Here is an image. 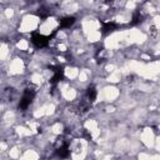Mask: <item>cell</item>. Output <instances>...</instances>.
Wrapping results in <instances>:
<instances>
[{
  "instance_id": "cell-4",
  "label": "cell",
  "mask_w": 160,
  "mask_h": 160,
  "mask_svg": "<svg viewBox=\"0 0 160 160\" xmlns=\"http://www.w3.org/2000/svg\"><path fill=\"white\" fill-rule=\"evenodd\" d=\"M70 154V150H69V145L68 142H62L58 149H56V155L60 158V159H66Z\"/></svg>"
},
{
  "instance_id": "cell-5",
  "label": "cell",
  "mask_w": 160,
  "mask_h": 160,
  "mask_svg": "<svg viewBox=\"0 0 160 160\" xmlns=\"http://www.w3.org/2000/svg\"><path fill=\"white\" fill-rule=\"evenodd\" d=\"M118 28V25L114 21H104L102 22V28H101V32L102 34H109L111 31H114Z\"/></svg>"
},
{
  "instance_id": "cell-7",
  "label": "cell",
  "mask_w": 160,
  "mask_h": 160,
  "mask_svg": "<svg viewBox=\"0 0 160 160\" xmlns=\"http://www.w3.org/2000/svg\"><path fill=\"white\" fill-rule=\"evenodd\" d=\"M96 95H98V91H96L95 86H92V85H91V86H89V88H88V90H86V98H88V100H89L90 102L95 101Z\"/></svg>"
},
{
  "instance_id": "cell-8",
  "label": "cell",
  "mask_w": 160,
  "mask_h": 160,
  "mask_svg": "<svg viewBox=\"0 0 160 160\" xmlns=\"http://www.w3.org/2000/svg\"><path fill=\"white\" fill-rule=\"evenodd\" d=\"M142 19H144V16H142V14L140 12V10L135 11V12L132 14V19H131V25H136V24L141 22V21H142Z\"/></svg>"
},
{
  "instance_id": "cell-6",
  "label": "cell",
  "mask_w": 160,
  "mask_h": 160,
  "mask_svg": "<svg viewBox=\"0 0 160 160\" xmlns=\"http://www.w3.org/2000/svg\"><path fill=\"white\" fill-rule=\"evenodd\" d=\"M75 22V18L74 16H66V18H62L60 20V28H70L72 24Z\"/></svg>"
},
{
  "instance_id": "cell-1",
  "label": "cell",
  "mask_w": 160,
  "mask_h": 160,
  "mask_svg": "<svg viewBox=\"0 0 160 160\" xmlns=\"http://www.w3.org/2000/svg\"><path fill=\"white\" fill-rule=\"evenodd\" d=\"M34 96H35V90H32V89H26V90L24 91V94H22V98H21L20 102H19V109L25 110V109L30 105V102L32 101Z\"/></svg>"
},
{
  "instance_id": "cell-2",
  "label": "cell",
  "mask_w": 160,
  "mask_h": 160,
  "mask_svg": "<svg viewBox=\"0 0 160 160\" xmlns=\"http://www.w3.org/2000/svg\"><path fill=\"white\" fill-rule=\"evenodd\" d=\"M31 41L36 48H45V46H48V44L50 41V38L44 36L39 32H34L31 35Z\"/></svg>"
},
{
  "instance_id": "cell-3",
  "label": "cell",
  "mask_w": 160,
  "mask_h": 160,
  "mask_svg": "<svg viewBox=\"0 0 160 160\" xmlns=\"http://www.w3.org/2000/svg\"><path fill=\"white\" fill-rule=\"evenodd\" d=\"M52 71H54V75H52V78L50 79V84H51V85H56V84L61 80L62 74H64V70H62L60 66H55Z\"/></svg>"
}]
</instances>
